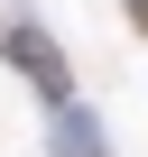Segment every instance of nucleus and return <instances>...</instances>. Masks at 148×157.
<instances>
[{
	"instance_id": "f257e3e1",
	"label": "nucleus",
	"mask_w": 148,
	"mask_h": 157,
	"mask_svg": "<svg viewBox=\"0 0 148 157\" xmlns=\"http://www.w3.org/2000/svg\"><path fill=\"white\" fill-rule=\"evenodd\" d=\"M0 46H10V65L28 74L46 102H65V93H74V74H65V56H56V37H46V28H10Z\"/></svg>"
},
{
	"instance_id": "f03ea898",
	"label": "nucleus",
	"mask_w": 148,
	"mask_h": 157,
	"mask_svg": "<svg viewBox=\"0 0 148 157\" xmlns=\"http://www.w3.org/2000/svg\"><path fill=\"white\" fill-rule=\"evenodd\" d=\"M130 28H139V37H148V0H130Z\"/></svg>"
}]
</instances>
